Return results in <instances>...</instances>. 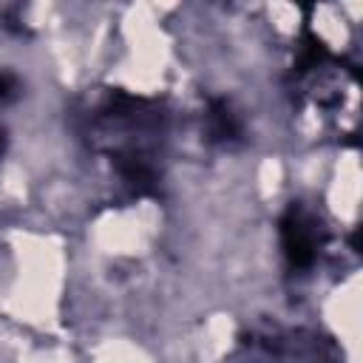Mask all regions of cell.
Returning <instances> with one entry per match:
<instances>
[{
    "mask_svg": "<svg viewBox=\"0 0 363 363\" xmlns=\"http://www.w3.org/2000/svg\"><path fill=\"white\" fill-rule=\"evenodd\" d=\"M0 150H3V139H0Z\"/></svg>",
    "mask_w": 363,
    "mask_h": 363,
    "instance_id": "1",
    "label": "cell"
}]
</instances>
